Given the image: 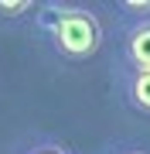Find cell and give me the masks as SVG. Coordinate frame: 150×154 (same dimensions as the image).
<instances>
[{
  "instance_id": "obj_6",
  "label": "cell",
  "mask_w": 150,
  "mask_h": 154,
  "mask_svg": "<svg viewBox=\"0 0 150 154\" xmlns=\"http://www.w3.org/2000/svg\"><path fill=\"white\" fill-rule=\"evenodd\" d=\"M34 4H24V0H17V4H0V14L4 17H17V14H31Z\"/></svg>"
},
{
  "instance_id": "obj_7",
  "label": "cell",
  "mask_w": 150,
  "mask_h": 154,
  "mask_svg": "<svg viewBox=\"0 0 150 154\" xmlns=\"http://www.w3.org/2000/svg\"><path fill=\"white\" fill-rule=\"evenodd\" d=\"M113 154H147V151H137V147H123V151H113Z\"/></svg>"
},
{
  "instance_id": "obj_1",
  "label": "cell",
  "mask_w": 150,
  "mask_h": 154,
  "mask_svg": "<svg viewBox=\"0 0 150 154\" xmlns=\"http://www.w3.org/2000/svg\"><path fill=\"white\" fill-rule=\"evenodd\" d=\"M34 28L61 58H92L102 45V24L92 7L82 4H41Z\"/></svg>"
},
{
  "instance_id": "obj_3",
  "label": "cell",
  "mask_w": 150,
  "mask_h": 154,
  "mask_svg": "<svg viewBox=\"0 0 150 154\" xmlns=\"http://www.w3.org/2000/svg\"><path fill=\"white\" fill-rule=\"evenodd\" d=\"M123 96H126V106L137 113L150 116V72H123Z\"/></svg>"
},
{
  "instance_id": "obj_4",
  "label": "cell",
  "mask_w": 150,
  "mask_h": 154,
  "mask_svg": "<svg viewBox=\"0 0 150 154\" xmlns=\"http://www.w3.org/2000/svg\"><path fill=\"white\" fill-rule=\"evenodd\" d=\"M113 11L130 14V21H143V17H150V0H126V4H116Z\"/></svg>"
},
{
  "instance_id": "obj_2",
  "label": "cell",
  "mask_w": 150,
  "mask_h": 154,
  "mask_svg": "<svg viewBox=\"0 0 150 154\" xmlns=\"http://www.w3.org/2000/svg\"><path fill=\"white\" fill-rule=\"evenodd\" d=\"M119 69L123 72H150V17L126 21L119 34Z\"/></svg>"
},
{
  "instance_id": "obj_5",
  "label": "cell",
  "mask_w": 150,
  "mask_h": 154,
  "mask_svg": "<svg viewBox=\"0 0 150 154\" xmlns=\"http://www.w3.org/2000/svg\"><path fill=\"white\" fill-rule=\"evenodd\" d=\"M24 154H68L61 144H55V140H41V144H34V147H28Z\"/></svg>"
}]
</instances>
